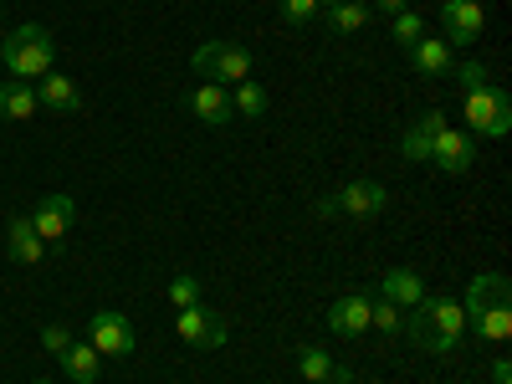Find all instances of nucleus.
<instances>
[{
    "label": "nucleus",
    "instance_id": "393cba45",
    "mask_svg": "<svg viewBox=\"0 0 512 384\" xmlns=\"http://www.w3.org/2000/svg\"><path fill=\"white\" fill-rule=\"evenodd\" d=\"M420 31H425V21L415 16V11H400V16H390V36H395V47H415V41H420Z\"/></svg>",
    "mask_w": 512,
    "mask_h": 384
},
{
    "label": "nucleus",
    "instance_id": "a211bd4d",
    "mask_svg": "<svg viewBox=\"0 0 512 384\" xmlns=\"http://www.w3.org/2000/svg\"><path fill=\"white\" fill-rule=\"evenodd\" d=\"M57 364L67 369L72 384H98V374H103V354L88 344V338H72V349H67Z\"/></svg>",
    "mask_w": 512,
    "mask_h": 384
},
{
    "label": "nucleus",
    "instance_id": "c756f323",
    "mask_svg": "<svg viewBox=\"0 0 512 384\" xmlns=\"http://www.w3.org/2000/svg\"><path fill=\"white\" fill-rule=\"evenodd\" d=\"M492 384H512V364L507 359H492Z\"/></svg>",
    "mask_w": 512,
    "mask_h": 384
},
{
    "label": "nucleus",
    "instance_id": "423d86ee",
    "mask_svg": "<svg viewBox=\"0 0 512 384\" xmlns=\"http://www.w3.org/2000/svg\"><path fill=\"white\" fill-rule=\"evenodd\" d=\"M88 344H93L103 359H128L139 338H134V323H128L123 313L103 308V313H93V318H88Z\"/></svg>",
    "mask_w": 512,
    "mask_h": 384
},
{
    "label": "nucleus",
    "instance_id": "a878e982",
    "mask_svg": "<svg viewBox=\"0 0 512 384\" xmlns=\"http://www.w3.org/2000/svg\"><path fill=\"white\" fill-rule=\"evenodd\" d=\"M318 21V0H282V26L287 31H303Z\"/></svg>",
    "mask_w": 512,
    "mask_h": 384
},
{
    "label": "nucleus",
    "instance_id": "aec40b11",
    "mask_svg": "<svg viewBox=\"0 0 512 384\" xmlns=\"http://www.w3.org/2000/svg\"><path fill=\"white\" fill-rule=\"evenodd\" d=\"M446 128V113H420L405 134H400V154L405 159H425V149H431V139Z\"/></svg>",
    "mask_w": 512,
    "mask_h": 384
},
{
    "label": "nucleus",
    "instance_id": "7c9ffc66",
    "mask_svg": "<svg viewBox=\"0 0 512 384\" xmlns=\"http://www.w3.org/2000/svg\"><path fill=\"white\" fill-rule=\"evenodd\" d=\"M374 11H384V16H400V11H405V0H374Z\"/></svg>",
    "mask_w": 512,
    "mask_h": 384
},
{
    "label": "nucleus",
    "instance_id": "2eb2a0df",
    "mask_svg": "<svg viewBox=\"0 0 512 384\" xmlns=\"http://www.w3.org/2000/svg\"><path fill=\"white\" fill-rule=\"evenodd\" d=\"M36 103L47 108V113H82V93H77V82L62 77V72H47L36 82Z\"/></svg>",
    "mask_w": 512,
    "mask_h": 384
},
{
    "label": "nucleus",
    "instance_id": "0eeeda50",
    "mask_svg": "<svg viewBox=\"0 0 512 384\" xmlns=\"http://www.w3.org/2000/svg\"><path fill=\"white\" fill-rule=\"evenodd\" d=\"M441 41L446 47H472V41L487 31V11L482 0H441Z\"/></svg>",
    "mask_w": 512,
    "mask_h": 384
},
{
    "label": "nucleus",
    "instance_id": "7ed1b4c3",
    "mask_svg": "<svg viewBox=\"0 0 512 384\" xmlns=\"http://www.w3.org/2000/svg\"><path fill=\"white\" fill-rule=\"evenodd\" d=\"M52 62H57V41L36 21H26L21 31H11L6 41H0V67H6L16 82H41L52 72Z\"/></svg>",
    "mask_w": 512,
    "mask_h": 384
},
{
    "label": "nucleus",
    "instance_id": "2f4dec72",
    "mask_svg": "<svg viewBox=\"0 0 512 384\" xmlns=\"http://www.w3.org/2000/svg\"><path fill=\"white\" fill-rule=\"evenodd\" d=\"M328 384H354V369H349V364H344V369H338V374H333V379H328Z\"/></svg>",
    "mask_w": 512,
    "mask_h": 384
},
{
    "label": "nucleus",
    "instance_id": "bb28decb",
    "mask_svg": "<svg viewBox=\"0 0 512 384\" xmlns=\"http://www.w3.org/2000/svg\"><path fill=\"white\" fill-rule=\"evenodd\" d=\"M169 303H175V313H180V308H195V303H200V277L180 272L175 282H169Z\"/></svg>",
    "mask_w": 512,
    "mask_h": 384
},
{
    "label": "nucleus",
    "instance_id": "f257e3e1",
    "mask_svg": "<svg viewBox=\"0 0 512 384\" xmlns=\"http://www.w3.org/2000/svg\"><path fill=\"white\" fill-rule=\"evenodd\" d=\"M410 318L400 323V333L410 338V344L420 354H431V359H446L456 354V344L466 338V313L456 297H420L415 308H405Z\"/></svg>",
    "mask_w": 512,
    "mask_h": 384
},
{
    "label": "nucleus",
    "instance_id": "72a5a7b5",
    "mask_svg": "<svg viewBox=\"0 0 512 384\" xmlns=\"http://www.w3.org/2000/svg\"><path fill=\"white\" fill-rule=\"evenodd\" d=\"M36 384H52V379H36Z\"/></svg>",
    "mask_w": 512,
    "mask_h": 384
},
{
    "label": "nucleus",
    "instance_id": "39448f33",
    "mask_svg": "<svg viewBox=\"0 0 512 384\" xmlns=\"http://www.w3.org/2000/svg\"><path fill=\"white\" fill-rule=\"evenodd\" d=\"M190 67L200 72V82H216V88H236V82L251 77V52L236 47V41H205V47H195Z\"/></svg>",
    "mask_w": 512,
    "mask_h": 384
},
{
    "label": "nucleus",
    "instance_id": "1a4fd4ad",
    "mask_svg": "<svg viewBox=\"0 0 512 384\" xmlns=\"http://www.w3.org/2000/svg\"><path fill=\"white\" fill-rule=\"evenodd\" d=\"M384 205H390V190L379 180H354L344 190H333V210L338 216H354V221H374Z\"/></svg>",
    "mask_w": 512,
    "mask_h": 384
},
{
    "label": "nucleus",
    "instance_id": "5701e85b",
    "mask_svg": "<svg viewBox=\"0 0 512 384\" xmlns=\"http://www.w3.org/2000/svg\"><path fill=\"white\" fill-rule=\"evenodd\" d=\"M231 103H236V118H262L267 113V88H262V82H236V88H231Z\"/></svg>",
    "mask_w": 512,
    "mask_h": 384
},
{
    "label": "nucleus",
    "instance_id": "20e7f679",
    "mask_svg": "<svg viewBox=\"0 0 512 384\" xmlns=\"http://www.w3.org/2000/svg\"><path fill=\"white\" fill-rule=\"evenodd\" d=\"M461 113H466V134L472 139H502L512 128V98L502 88H472L461 98Z\"/></svg>",
    "mask_w": 512,
    "mask_h": 384
},
{
    "label": "nucleus",
    "instance_id": "9d476101",
    "mask_svg": "<svg viewBox=\"0 0 512 384\" xmlns=\"http://www.w3.org/2000/svg\"><path fill=\"white\" fill-rule=\"evenodd\" d=\"M425 159L441 164L446 175H466V169L477 164V139H472V134H456V128L446 123L441 134L431 139V149H425Z\"/></svg>",
    "mask_w": 512,
    "mask_h": 384
},
{
    "label": "nucleus",
    "instance_id": "b1692460",
    "mask_svg": "<svg viewBox=\"0 0 512 384\" xmlns=\"http://www.w3.org/2000/svg\"><path fill=\"white\" fill-rule=\"evenodd\" d=\"M400 323H405V313H400L395 303H384V297H374V303H369V328H374V333H390V338H395Z\"/></svg>",
    "mask_w": 512,
    "mask_h": 384
},
{
    "label": "nucleus",
    "instance_id": "c85d7f7f",
    "mask_svg": "<svg viewBox=\"0 0 512 384\" xmlns=\"http://www.w3.org/2000/svg\"><path fill=\"white\" fill-rule=\"evenodd\" d=\"M451 77L461 82V88H466V93H472V88H487V82H492L482 62H456V67H451Z\"/></svg>",
    "mask_w": 512,
    "mask_h": 384
},
{
    "label": "nucleus",
    "instance_id": "ddd939ff",
    "mask_svg": "<svg viewBox=\"0 0 512 384\" xmlns=\"http://www.w3.org/2000/svg\"><path fill=\"white\" fill-rule=\"evenodd\" d=\"M369 303H374L369 292H344V297L328 308V328H333L338 338H364V333H369Z\"/></svg>",
    "mask_w": 512,
    "mask_h": 384
},
{
    "label": "nucleus",
    "instance_id": "dca6fc26",
    "mask_svg": "<svg viewBox=\"0 0 512 384\" xmlns=\"http://www.w3.org/2000/svg\"><path fill=\"white\" fill-rule=\"evenodd\" d=\"M410 62H415V72H420V77H451L456 52L446 47L441 36H420L415 47H410Z\"/></svg>",
    "mask_w": 512,
    "mask_h": 384
},
{
    "label": "nucleus",
    "instance_id": "cd10ccee",
    "mask_svg": "<svg viewBox=\"0 0 512 384\" xmlns=\"http://www.w3.org/2000/svg\"><path fill=\"white\" fill-rule=\"evenodd\" d=\"M41 349H47L52 359H62V354L72 349V328H62V323H47V328H41Z\"/></svg>",
    "mask_w": 512,
    "mask_h": 384
},
{
    "label": "nucleus",
    "instance_id": "473e14b6",
    "mask_svg": "<svg viewBox=\"0 0 512 384\" xmlns=\"http://www.w3.org/2000/svg\"><path fill=\"white\" fill-rule=\"evenodd\" d=\"M338 6V0H318V11H333Z\"/></svg>",
    "mask_w": 512,
    "mask_h": 384
},
{
    "label": "nucleus",
    "instance_id": "9b49d317",
    "mask_svg": "<svg viewBox=\"0 0 512 384\" xmlns=\"http://www.w3.org/2000/svg\"><path fill=\"white\" fill-rule=\"evenodd\" d=\"M175 333L185 338L190 349H221V344H226V318L195 303V308H180V318H175Z\"/></svg>",
    "mask_w": 512,
    "mask_h": 384
},
{
    "label": "nucleus",
    "instance_id": "4be33fe9",
    "mask_svg": "<svg viewBox=\"0 0 512 384\" xmlns=\"http://www.w3.org/2000/svg\"><path fill=\"white\" fill-rule=\"evenodd\" d=\"M328 26H333L338 36H354V31L369 26V6H364V0H338V6L328 11Z\"/></svg>",
    "mask_w": 512,
    "mask_h": 384
},
{
    "label": "nucleus",
    "instance_id": "6ab92c4d",
    "mask_svg": "<svg viewBox=\"0 0 512 384\" xmlns=\"http://www.w3.org/2000/svg\"><path fill=\"white\" fill-rule=\"evenodd\" d=\"M36 113H41V103H36V88H31V82H16V77L0 82V118H6V123H21V118H36Z\"/></svg>",
    "mask_w": 512,
    "mask_h": 384
},
{
    "label": "nucleus",
    "instance_id": "f3484780",
    "mask_svg": "<svg viewBox=\"0 0 512 384\" xmlns=\"http://www.w3.org/2000/svg\"><path fill=\"white\" fill-rule=\"evenodd\" d=\"M379 297H384V303H395V308L405 313V308H415L420 297H425V277H420L415 267H395L390 277L379 282Z\"/></svg>",
    "mask_w": 512,
    "mask_h": 384
},
{
    "label": "nucleus",
    "instance_id": "412c9836",
    "mask_svg": "<svg viewBox=\"0 0 512 384\" xmlns=\"http://www.w3.org/2000/svg\"><path fill=\"white\" fill-rule=\"evenodd\" d=\"M297 369H303V379L308 384H328L338 369H344V364H338L328 349H318V344H308V349H297Z\"/></svg>",
    "mask_w": 512,
    "mask_h": 384
},
{
    "label": "nucleus",
    "instance_id": "f03ea898",
    "mask_svg": "<svg viewBox=\"0 0 512 384\" xmlns=\"http://www.w3.org/2000/svg\"><path fill=\"white\" fill-rule=\"evenodd\" d=\"M461 313H466V333L477 338V344H507L512 338V287L502 272H482L472 277L461 297Z\"/></svg>",
    "mask_w": 512,
    "mask_h": 384
},
{
    "label": "nucleus",
    "instance_id": "6e6552de",
    "mask_svg": "<svg viewBox=\"0 0 512 384\" xmlns=\"http://www.w3.org/2000/svg\"><path fill=\"white\" fill-rule=\"evenodd\" d=\"M26 221L36 226V236L47 241V246H62L67 231H72V221H77V205H72V195H41Z\"/></svg>",
    "mask_w": 512,
    "mask_h": 384
},
{
    "label": "nucleus",
    "instance_id": "4468645a",
    "mask_svg": "<svg viewBox=\"0 0 512 384\" xmlns=\"http://www.w3.org/2000/svg\"><path fill=\"white\" fill-rule=\"evenodd\" d=\"M6 256H11L16 267H41V256H47V241L36 236V226L26 216H16L6 226Z\"/></svg>",
    "mask_w": 512,
    "mask_h": 384
},
{
    "label": "nucleus",
    "instance_id": "f8f14e48",
    "mask_svg": "<svg viewBox=\"0 0 512 384\" xmlns=\"http://www.w3.org/2000/svg\"><path fill=\"white\" fill-rule=\"evenodd\" d=\"M185 108H190L200 123H210V128H221V123H231V118H236L231 88H216V82H195V88L185 93Z\"/></svg>",
    "mask_w": 512,
    "mask_h": 384
}]
</instances>
